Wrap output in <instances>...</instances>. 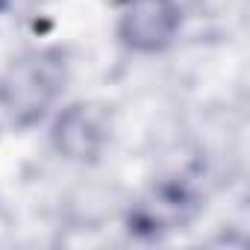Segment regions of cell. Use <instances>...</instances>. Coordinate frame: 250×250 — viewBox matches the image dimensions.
<instances>
[{
  "label": "cell",
  "instance_id": "obj_1",
  "mask_svg": "<svg viewBox=\"0 0 250 250\" xmlns=\"http://www.w3.org/2000/svg\"><path fill=\"white\" fill-rule=\"evenodd\" d=\"M62 83L65 65L59 53H27L12 62L0 80V103L15 121L30 124L50 109V103L62 91Z\"/></svg>",
  "mask_w": 250,
  "mask_h": 250
},
{
  "label": "cell",
  "instance_id": "obj_2",
  "mask_svg": "<svg viewBox=\"0 0 250 250\" xmlns=\"http://www.w3.org/2000/svg\"><path fill=\"white\" fill-rule=\"evenodd\" d=\"M180 27L177 0H124L121 6V42L139 53H156L171 44Z\"/></svg>",
  "mask_w": 250,
  "mask_h": 250
},
{
  "label": "cell",
  "instance_id": "obj_3",
  "mask_svg": "<svg viewBox=\"0 0 250 250\" xmlns=\"http://www.w3.org/2000/svg\"><path fill=\"white\" fill-rule=\"evenodd\" d=\"M106 127H103V115L94 106H71L65 109L56 124H53V145L62 156L85 162L94 159L103 147Z\"/></svg>",
  "mask_w": 250,
  "mask_h": 250
}]
</instances>
